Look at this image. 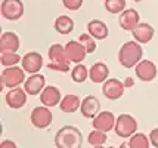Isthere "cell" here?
Returning a JSON list of instances; mask_svg holds the SVG:
<instances>
[{
	"label": "cell",
	"mask_w": 158,
	"mask_h": 148,
	"mask_svg": "<svg viewBox=\"0 0 158 148\" xmlns=\"http://www.w3.org/2000/svg\"><path fill=\"white\" fill-rule=\"evenodd\" d=\"M105 2V9L111 15H120L123 11H126V0H103Z\"/></svg>",
	"instance_id": "27"
},
{
	"label": "cell",
	"mask_w": 158,
	"mask_h": 148,
	"mask_svg": "<svg viewBox=\"0 0 158 148\" xmlns=\"http://www.w3.org/2000/svg\"><path fill=\"white\" fill-rule=\"evenodd\" d=\"M143 57L142 44L136 40H129L121 44L118 50V62L123 68H135Z\"/></svg>",
	"instance_id": "1"
},
{
	"label": "cell",
	"mask_w": 158,
	"mask_h": 148,
	"mask_svg": "<svg viewBox=\"0 0 158 148\" xmlns=\"http://www.w3.org/2000/svg\"><path fill=\"white\" fill-rule=\"evenodd\" d=\"M0 148H18V145L12 139H3L0 142Z\"/></svg>",
	"instance_id": "32"
},
{
	"label": "cell",
	"mask_w": 158,
	"mask_h": 148,
	"mask_svg": "<svg viewBox=\"0 0 158 148\" xmlns=\"http://www.w3.org/2000/svg\"><path fill=\"white\" fill-rule=\"evenodd\" d=\"M27 95L28 93L25 92V89H22L21 86L19 87H14V89H9V92L5 96V101H6L9 108L19 110L27 104Z\"/></svg>",
	"instance_id": "13"
},
{
	"label": "cell",
	"mask_w": 158,
	"mask_h": 148,
	"mask_svg": "<svg viewBox=\"0 0 158 148\" xmlns=\"http://www.w3.org/2000/svg\"><path fill=\"white\" fill-rule=\"evenodd\" d=\"M110 76V67L105 62L98 61L89 68V78L93 83H103L105 80H108Z\"/></svg>",
	"instance_id": "20"
},
{
	"label": "cell",
	"mask_w": 158,
	"mask_h": 148,
	"mask_svg": "<svg viewBox=\"0 0 158 148\" xmlns=\"http://www.w3.org/2000/svg\"><path fill=\"white\" fill-rule=\"evenodd\" d=\"M118 24L124 31H133V30L140 24V14H139L136 9L129 7L123 11L120 16H118Z\"/></svg>",
	"instance_id": "12"
},
{
	"label": "cell",
	"mask_w": 158,
	"mask_h": 148,
	"mask_svg": "<svg viewBox=\"0 0 158 148\" xmlns=\"http://www.w3.org/2000/svg\"><path fill=\"white\" fill-rule=\"evenodd\" d=\"M106 139H108L106 132L98 130V129H93L89 133V136H87V142L92 147H103V144L106 142Z\"/></svg>",
	"instance_id": "26"
},
{
	"label": "cell",
	"mask_w": 158,
	"mask_h": 148,
	"mask_svg": "<svg viewBox=\"0 0 158 148\" xmlns=\"http://www.w3.org/2000/svg\"><path fill=\"white\" fill-rule=\"evenodd\" d=\"M25 6L22 0H3L0 5V14L7 21H19L24 16Z\"/></svg>",
	"instance_id": "6"
},
{
	"label": "cell",
	"mask_w": 158,
	"mask_h": 148,
	"mask_svg": "<svg viewBox=\"0 0 158 148\" xmlns=\"http://www.w3.org/2000/svg\"><path fill=\"white\" fill-rule=\"evenodd\" d=\"M92 148H103V147H92Z\"/></svg>",
	"instance_id": "36"
},
{
	"label": "cell",
	"mask_w": 158,
	"mask_h": 148,
	"mask_svg": "<svg viewBox=\"0 0 158 148\" xmlns=\"http://www.w3.org/2000/svg\"><path fill=\"white\" fill-rule=\"evenodd\" d=\"M21 48L19 36L14 31H5L0 36V53L2 52H18Z\"/></svg>",
	"instance_id": "18"
},
{
	"label": "cell",
	"mask_w": 158,
	"mask_h": 148,
	"mask_svg": "<svg viewBox=\"0 0 158 148\" xmlns=\"http://www.w3.org/2000/svg\"><path fill=\"white\" fill-rule=\"evenodd\" d=\"M118 148H130V145H129V142H123V144H121Z\"/></svg>",
	"instance_id": "34"
},
{
	"label": "cell",
	"mask_w": 158,
	"mask_h": 148,
	"mask_svg": "<svg viewBox=\"0 0 158 148\" xmlns=\"http://www.w3.org/2000/svg\"><path fill=\"white\" fill-rule=\"evenodd\" d=\"M126 86L118 78H108L102 83V93L103 96L110 101H117L124 95Z\"/></svg>",
	"instance_id": "8"
},
{
	"label": "cell",
	"mask_w": 158,
	"mask_h": 148,
	"mask_svg": "<svg viewBox=\"0 0 158 148\" xmlns=\"http://www.w3.org/2000/svg\"><path fill=\"white\" fill-rule=\"evenodd\" d=\"M133 2H136V3H140V2H143V0H133Z\"/></svg>",
	"instance_id": "35"
},
{
	"label": "cell",
	"mask_w": 158,
	"mask_h": 148,
	"mask_svg": "<svg viewBox=\"0 0 158 148\" xmlns=\"http://www.w3.org/2000/svg\"><path fill=\"white\" fill-rule=\"evenodd\" d=\"M25 70L22 67L14 65V67H5L0 73V91H3L5 87L14 89L19 87L22 83H25Z\"/></svg>",
	"instance_id": "4"
},
{
	"label": "cell",
	"mask_w": 158,
	"mask_h": 148,
	"mask_svg": "<svg viewBox=\"0 0 158 148\" xmlns=\"http://www.w3.org/2000/svg\"><path fill=\"white\" fill-rule=\"evenodd\" d=\"M131 36H133V40H136L140 44H146V43H149L154 39L155 30H154V27H152L151 24L140 22L138 27L131 31Z\"/></svg>",
	"instance_id": "19"
},
{
	"label": "cell",
	"mask_w": 158,
	"mask_h": 148,
	"mask_svg": "<svg viewBox=\"0 0 158 148\" xmlns=\"http://www.w3.org/2000/svg\"><path fill=\"white\" fill-rule=\"evenodd\" d=\"M129 145L130 148H149L151 141H149V136H146L142 132H136V133L129 138Z\"/></svg>",
	"instance_id": "25"
},
{
	"label": "cell",
	"mask_w": 158,
	"mask_h": 148,
	"mask_svg": "<svg viewBox=\"0 0 158 148\" xmlns=\"http://www.w3.org/2000/svg\"><path fill=\"white\" fill-rule=\"evenodd\" d=\"M22 61V57L16 52H2L0 53V64L3 67H14Z\"/></svg>",
	"instance_id": "28"
},
{
	"label": "cell",
	"mask_w": 158,
	"mask_h": 148,
	"mask_svg": "<svg viewBox=\"0 0 158 148\" xmlns=\"http://www.w3.org/2000/svg\"><path fill=\"white\" fill-rule=\"evenodd\" d=\"M46 87V78L43 74L40 73H35V74H30V77L25 80L24 83V89L27 92L28 95H40L43 89Z\"/></svg>",
	"instance_id": "17"
},
{
	"label": "cell",
	"mask_w": 158,
	"mask_h": 148,
	"mask_svg": "<svg viewBox=\"0 0 158 148\" xmlns=\"http://www.w3.org/2000/svg\"><path fill=\"white\" fill-rule=\"evenodd\" d=\"M49 57V64L46 65L49 70L59 71V73H69V59L67 58L65 53V46H62L59 43L52 44L48 50Z\"/></svg>",
	"instance_id": "3"
},
{
	"label": "cell",
	"mask_w": 158,
	"mask_h": 148,
	"mask_svg": "<svg viewBox=\"0 0 158 148\" xmlns=\"http://www.w3.org/2000/svg\"><path fill=\"white\" fill-rule=\"evenodd\" d=\"M71 78H73V82H76V83H84V82L89 78V68L83 62L76 64V65L71 68Z\"/></svg>",
	"instance_id": "24"
},
{
	"label": "cell",
	"mask_w": 158,
	"mask_h": 148,
	"mask_svg": "<svg viewBox=\"0 0 158 148\" xmlns=\"http://www.w3.org/2000/svg\"><path fill=\"white\" fill-rule=\"evenodd\" d=\"M83 135L76 126H62L55 135L56 148H81Z\"/></svg>",
	"instance_id": "2"
},
{
	"label": "cell",
	"mask_w": 158,
	"mask_h": 148,
	"mask_svg": "<svg viewBox=\"0 0 158 148\" xmlns=\"http://www.w3.org/2000/svg\"><path fill=\"white\" fill-rule=\"evenodd\" d=\"M81 107V99L78 98L77 95H65L62 98L61 104H59V108H61L62 113H67V114H74L76 111L80 110Z\"/></svg>",
	"instance_id": "22"
},
{
	"label": "cell",
	"mask_w": 158,
	"mask_h": 148,
	"mask_svg": "<svg viewBox=\"0 0 158 148\" xmlns=\"http://www.w3.org/2000/svg\"><path fill=\"white\" fill-rule=\"evenodd\" d=\"M123 83H124V86H126V89H127V87H133V86H135V82H133V78H131V77H126Z\"/></svg>",
	"instance_id": "33"
},
{
	"label": "cell",
	"mask_w": 158,
	"mask_h": 148,
	"mask_svg": "<svg viewBox=\"0 0 158 148\" xmlns=\"http://www.w3.org/2000/svg\"><path fill=\"white\" fill-rule=\"evenodd\" d=\"M65 53H67V58L69 59V62H73V64L83 62L86 59V57L89 55L86 48L78 40H69L65 44Z\"/></svg>",
	"instance_id": "11"
},
{
	"label": "cell",
	"mask_w": 158,
	"mask_h": 148,
	"mask_svg": "<svg viewBox=\"0 0 158 148\" xmlns=\"http://www.w3.org/2000/svg\"><path fill=\"white\" fill-rule=\"evenodd\" d=\"M108 148H115V147H108Z\"/></svg>",
	"instance_id": "37"
},
{
	"label": "cell",
	"mask_w": 158,
	"mask_h": 148,
	"mask_svg": "<svg viewBox=\"0 0 158 148\" xmlns=\"http://www.w3.org/2000/svg\"><path fill=\"white\" fill-rule=\"evenodd\" d=\"M52 120H53L52 111L49 110V107L43 105V104L33 108V111L30 114V121L37 129H46V127H49L52 125Z\"/></svg>",
	"instance_id": "7"
},
{
	"label": "cell",
	"mask_w": 158,
	"mask_h": 148,
	"mask_svg": "<svg viewBox=\"0 0 158 148\" xmlns=\"http://www.w3.org/2000/svg\"><path fill=\"white\" fill-rule=\"evenodd\" d=\"M62 98H64V96H62L61 91L53 85H48L43 89V92L40 93V102L43 105L49 107V108H50V107L59 105Z\"/></svg>",
	"instance_id": "16"
},
{
	"label": "cell",
	"mask_w": 158,
	"mask_h": 148,
	"mask_svg": "<svg viewBox=\"0 0 158 148\" xmlns=\"http://www.w3.org/2000/svg\"><path fill=\"white\" fill-rule=\"evenodd\" d=\"M84 0H62V5L68 11H78L83 6Z\"/></svg>",
	"instance_id": "30"
},
{
	"label": "cell",
	"mask_w": 158,
	"mask_h": 148,
	"mask_svg": "<svg viewBox=\"0 0 158 148\" xmlns=\"http://www.w3.org/2000/svg\"><path fill=\"white\" fill-rule=\"evenodd\" d=\"M87 33L90 36H93L96 40H105L108 36H110V30L108 25L101 19H90L87 22Z\"/></svg>",
	"instance_id": "21"
},
{
	"label": "cell",
	"mask_w": 158,
	"mask_h": 148,
	"mask_svg": "<svg viewBox=\"0 0 158 148\" xmlns=\"http://www.w3.org/2000/svg\"><path fill=\"white\" fill-rule=\"evenodd\" d=\"M135 74L140 82H152L157 77L158 68L155 62H152L151 59H142L135 67Z\"/></svg>",
	"instance_id": "9"
},
{
	"label": "cell",
	"mask_w": 158,
	"mask_h": 148,
	"mask_svg": "<svg viewBox=\"0 0 158 148\" xmlns=\"http://www.w3.org/2000/svg\"><path fill=\"white\" fill-rule=\"evenodd\" d=\"M21 67L25 70V73L28 74H35V73H40V70L43 68V57H41L39 52H27L22 61H21Z\"/></svg>",
	"instance_id": "10"
},
{
	"label": "cell",
	"mask_w": 158,
	"mask_h": 148,
	"mask_svg": "<svg viewBox=\"0 0 158 148\" xmlns=\"http://www.w3.org/2000/svg\"><path fill=\"white\" fill-rule=\"evenodd\" d=\"M115 135L123 138V139H129L130 136L138 132V120L135 119L131 114H120L115 121Z\"/></svg>",
	"instance_id": "5"
},
{
	"label": "cell",
	"mask_w": 158,
	"mask_h": 148,
	"mask_svg": "<svg viewBox=\"0 0 158 148\" xmlns=\"http://www.w3.org/2000/svg\"><path fill=\"white\" fill-rule=\"evenodd\" d=\"M78 42L86 48L87 53H93V52L96 50V39H95L93 36H90L89 33L80 36V37H78Z\"/></svg>",
	"instance_id": "29"
},
{
	"label": "cell",
	"mask_w": 158,
	"mask_h": 148,
	"mask_svg": "<svg viewBox=\"0 0 158 148\" xmlns=\"http://www.w3.org/2000/svg\"><path fill=\"white\" fill-rule=\"evenodd\" d=\"M53 28L59 34H69L74 30V19L68 15H59L53 22Z\"/></svg>",
	"instance_id": "23"
},
{
	"label": "cell",
	"mask_w": 158,
	"mask_h": 148,
	"mask_svg": "<svg viewBox=\"0 0 158 148\" xmlns=\"http://www.w3.org/2000/svg\"><path fill=\"white\" fill-rule=\"evenodd\" d=\"M149 141H151V145L152 147L158 148V127H154L151 132H149Z\"/></svg>",
	"instance_id": "31"
},
{
	"label": "cell",
	"mask_w": 158,
	"mask_h": 148,
	"mask_svg": "<svg viewBox=\"0 0 158 148\" xmlns=\"http://www.w3.org/2000/svg\"><path fill=\"white\" fill-rule=\"evenodd\" d=\"M115 121H117V119L111 111H101L92 120V127L108 133L110 130H112L115 127Z\"/></svg>",
	"instance_id": "14"
},
{
	"label": "cell",
	"mask_w": 158,
	"mask_h": 148,
	"mask_svg": "<svg viewBox=\"0 0 158 148\" xmlns=\"http://www.w3.org/2000/svg\"><path fill=\"white\" fill-rule=\"evenodd\" d=\"M80 111H81V116L84 119L93 120L98 114L101 113V101L96 96H93V95H89V96L83 98Z\"/></svg>",
	"instance_id": "15"
}]
</instances>
